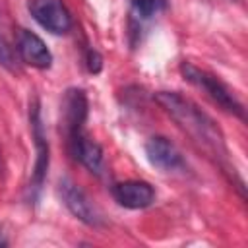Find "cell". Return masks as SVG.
<instances>
[{"instance_id":"6da1fadb","label":"cell","mask_w":248,"mask_h":248,"mask_svg":"<svg viewBox=\"0 0 248 248\" xmlns=\"http://www.w3.org/2000/svg\"><path fill=\"white\" fill-rule=\"evenodd\" d=\"M155 101L178 124L180 130H184L202 149L213 155L221 165H225L227 161L225 136L209 114H205L194 101L182 97L176 91H159L155 93Z\"/></svg>"},{"instance_id":"9c48e42d","label":"cell","mask_w":248,"mask_h":248,"mask_svg":"<svg viewBox=\"0 0 248 248\" xmlns=\"http://www.w3.org/2000/svg\"><path fill=\"white\" fill-rule=\"evenodd\" d=\"M17 52H19L21 62H25V64H29L33 68L46 70L52 64V54H50L48 46L45 45V41L37 33L29 31V29H19Z\"/></svg>"},{"instance_id":"52a82bcc","label":"cell","mask_w":248,"mask_h":248,"mask_svg":"<svg viewBox=\"0 0 248 248\" xmlns=\"http://www.w3.org/2000/svg\"><path fill=\"white\" fill-rule=\"evenodd\" d=\"M145 157L155 169H159L163 172H174V170H182L186 167L184 157L178 151V147L165 136H153L147 140Z\"/></svg>"},{"instance_id":"7a4b0ae2","label":"cell","mask_w":248,"mask_h":248,"mask_svg":"<svg viewBox=\"0 0 248 248\" xmlns=\"http://www.w3.org/2000/svg\"><path fill=\"white\" fill-rule=\"evenodd\" d=\"M180 74H182V78L188 83H192L194 87L203 91L223 110H227V112H231V114H234V116L244 120V107H242V103L238 101L234 91L223 79H219V76H215V74H211L207 70H202V68H198L192 62H182L180 64Z\"/></svg>"},{"instance_id":"7c38bea8","label":"cell","mask_w":248,"mask_h":248,"mask_svg":"<svg viewBox=\"0 0 248 248\" xmlns=\"http://www.w3.org/2000/svg\"><path fill=\"white\" fill-rule=\"evenodd\" d=\"M19 52L17 46H14L6 35L0 33V66L10 70V72H19Z\"/></svg>"},{"instance_id":"277c9868","label":"cell","mask_w":248,"mask_h":248,"mask_svg":"<svg viewBox=\"0 0 248 248\" xmlns=\"http://www.w3.org/2000/svg\"><path fill=\"white\" fill-rule=\"evenodd\" d=\"M87 95L83 89L70 87L62 99V128L66 136V145L70 147L85 134V120H87Z\"/></svg>"},{"instance_id":"30bf717a","label":"cell","mask_w":248,"mask_h":248,"mask_svg":"<svg viewBox=\"0 0 248 248\" xmlns=\"http://www.w3.org/2000/svg\"><path fill=\"white\" fill-rule=\"evenodd\" d=\"M68 151H70V155H72L76 161H79L87 170H91V172H95V174L101 172V169H103V147H101L95 140H91L87 132H85L76 143H72V145L68 147Z\"/></svg>"},{"instance_id":"8fae6325","label":"cell","mask_w":248,"mask_h":248,"mask_svg":"<svg viewBox=\"0 0 248 248\" xmlns=\"http://www.w3.org/2000/svg\"><path fill=\"white\" fill-rule=\"evenodd\" d=\"M130 2V27L140 33L145 23L167 10V0H128Z\"/></svg>"},{"instance_id":"8992f818","label":"cell","mask_w":248,"mask_h":248,"mask_svg":"<svg viewBox=\"0 0 248 248\" xmlns=\"http://www.w3.org/2000/svg\"><path fill=\"white\" fill-rule=\"evenodd\" d=\"M58 194L64 202V205L68 207V211L79 219L81 223L89 225V227H99L101 225V215L97 211V207L91 203V200L87 198V194L70 178H62L58 182Z\"/></svg>"},{"instance_id":"5b68a950","label":"cell","mask_w":248,"mask_h":248,"mask_svg":"<svg viewBox=\"0 0 248 248\" xmlns=\"http://www.w3.org/2000/svg\"><path fill=\"white\" fill-rule=\"evenodd\" d=\"M33 19L52 35H66L72 29V16L62 0H31Z\"/></svg>"},{"instance_id":"ba28073f","label":"cell","mask_w":248,"mask_h":248,"mask_svg":"<svg viewBox=\"0 0 248 248\" xmlns=\"http://www.w3.org/2000/svg\"><path fill=\"white\" fill-rule=\"evenodd\" d=\"M112 198L126 209H143L155 202V190L145 180H124L112 186Z\"/></svg>"},{"instance_id":"4fadbf2b","label":"cell","mask_w":248,"mask_h":248,"mask_svg":"<svg viewBox=\"0 0 248 248\" xmlns=\"http://www.w3.org/2000/svg\"><path fill=\"white\" fill-rule=\"evenodd\" d=\"M85 64H87V70L91 74H99L101 68H103V58H101V54L95 48H87V52H85Z\"/></svg>"},{"instance_id":"3957f363","label":"cell","mask_w":248,"mask_h":248,"mask_svg":"<svg viewBox=\"0 0 248 248\" xmlns=\"http://www.w3.org/2000/svg\"><path fill=\"white\" fill-rule=\"evenodd\" d=\"M29 124H31V136H33L35 151H37L33 174L29 180V200L37 202L39 194L43 190L45 178H46V170H48V141L45 136V126H43V118H41V105H39L37 97L29 105Z\"/></svg>"}]
</instances>
